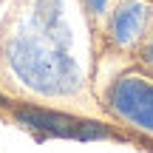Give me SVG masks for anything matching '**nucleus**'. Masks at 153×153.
Wrapping results in <instances>:
<instances>
[{"instance_id": "f257e3e1", "label": "nucleus", "mask_w": 153, "mask_h": 153, "mask_svg": "<svg viewBox=\"0 0 153 153\" xmlns=\"http://www.w3.org/2000/svg\"><path fill=\"white\" fill-rule=\"evenodd\" d=\"M65 45V28L40 26V31H20L9 43V62L28 88L45 97L71 94L79 88V71Z\"/></svg>"}, {"instance_id": "f03ea898", "label": "nucleus", "mask_w": 153, "mask_h": 153, "mask_svg": "<svg viewBox=\"0 0 153 153\" xmlns=\"http://www.w3.org/2000/svg\"><path fill=\"white\" fill-rule=\"evenodd\" d=\"M17 122L31 131H40L45 136H60V139H105L108 131L94 122H79L74 116H65V114H54V111H40V108H20L17 111Z\"/></svg>"}, {"instance_id": "7ed1b4c3", "label": "nucleus", "mask_w": 153, "mask_h": 153, "mask_svg": "<svg viewBox=\"0 0 153 153\" xmlns=\"http://www.w3.org/2000/svg\"><path fill=\"white\" fill-rule=\"evenodd\" d=\"M111 108L122 119L153 131V85L142 76H122L111 88Z\"/></svg>"}, {"instance_id": "20e7f679", "label": "nucleus", "mask_w": 153, "mask_h": 153, "mask_svg": "<svg viewBox=\"0 0 153 153\" xmlns=\"http://www.w3.org/2000/svg\"><path fill=\"white\" fill-rule=\"evenodd\" d=\"M148 17H150V11H148V6H145L142 0H128V3H122L119 9H116L114 20H111V34H114V40L119 45L133 43V40L142 34Z\"/></svg>"}, {"instance_id": "39448f33", "label": "nucleus", "mask_w": 153, "mask_h": 153, "mask_svg": "<svg viewBox=\"0 0 153 153\" xmlns=\"http://www.w3.org/2000/svg\"><path fill=\"white\" fill-rule=\"evenodd\" d=\"M34 17L43 28H60V0H34Z\"/></svg>"}, {"instance_id": "423d86ee", "label": "nucleus", "mask_w": 153, "mask_h": 153, "mask_svg": "<svg viewBox=\"0 0 153 153\" xmlns=\"http://www.w3.org/2000/svg\"><path fill=\"white\" fill-rule=\"evenodd\" d=\"M105 3H108V0H85V6L94 11V14H102V11H105Z\"/></svg>"}, {"instance_id": "0eeeda50", "label": "nucleus", "mask_w": 153, "mask_h": 153, "mask_svg": "<svg viewBox=\"0 0 153 153\" xmlns=\"http://www.w3.org/2000/svg\"><path fill=\"white\" fill-rule=\"evenodd\" d=\"M145 57H148V62H153V43L148 45V48H145Z\"/></svg>"}, {"instance_id": "6e6552de", "label": "nucleus", "mask_w": 153, "mask_h": 153, "mask_svg": "<svg viewBox=\"0 0 153 153\" xmlns=\"http://www.w3.org/2000/svg\"><path fill=\"white\" fill-rule=\"evenodd\" d=\"M0 105H3V97H0Z\"/></svg>"}]
</instances>
